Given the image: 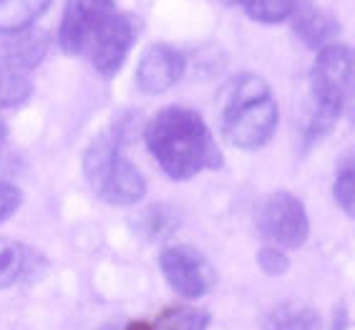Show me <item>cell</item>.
<instances>
[{
	"instance_id": "obj_11",
	"label": "cell",
	"mask_w": 355,
	"mask_h": 330,
	"mask_svg": "<svg viewBox=\"0 0 355 330\" xmlns=\"http://www.w3.org/2000/svg\"><path fill=\"white\" fill-rule=\"evenodd\" d=\"M265 330H322V318L313 305L302 300H287L270 310Z\"/></svg>"
},
{
	"instance_id": "obj_9",
	"label": "cell",
	"mask_w": 355,
	"mask_h": 330,
	"mask_svg": "<svg viewBox=\"0 0 355 330\" xmlns=\"http://www.w3.org/2000/svg\"><path fill=\"white\" fill-rule=\"evenodd\" d=\"M184 69L187 58L182 51L169 43H154L139 61L137 86L149 96H159L184 76Z\"/></svg>"
},
{
	"instance_id": "obj_21",
	"label": "cell",
	"mask_w": 355,
	"mask_h": 330,
	"mask_svg": "<svg viewBox=\"0 0 355 330\" xmlns=\"http://www.w3.org/2000/svg\"><path fill=\"white\" fill-rule=\"evenodd\" d=\"M6 144H8V126L0 116V159H3V152H6Z\"/></svg>"
},
{
	"instance_id": "obj_1",
	"label": "cell",
	"mask_w": 355,
	"mask_h": 330,
	"mask_svg": "<svg viewBox=\"0 0 355 330\" xmlns=\"http://www.w3.org/2000/svg\"><path fill=\"white\" fill-rule=\"evenodd\" d=\"M63 53L86 55L101 76H116L134 43V26L114 0H69L58 26Z\"/></svg>"
},
{
	"instance_id": "obj_15",
	"label": "cell",
	"mask_w": 355,
	"mask_h": 330,
	"mask_svg": "<svg viewBox=\"0 0 355 330\" xmlns=\"http://www.w3.org/2000/svg\"><path fill=\"white\" fill-rule=\"evenodd\" d=\"M234 3L242 6V10L257 23L287 21L295 6V0H234Z\"/></svg>"
},
{
	"instance_id": "obj_20",
	"label": "cell",
	"mask_w": 355,
	"mask_h": 330,
	"mask_svg": "<svg viewBox=\"0 0 355 330\" xmlns=\"http://www.w3.org/2000/svg\"><path fill=\"white\" fill-rule=\"evenodd\" d=\"M123 330H154V323H149V320H131Z\"/></svg>"
},
{
	"instance_id": "obj_7",
	"label": "cell",
	"mask_w": 355,
	"mask_h": 330,
	"mask_svg": "<svg viewBox=\"0 0 355 330\" xmlns=\"http://www.w3.org/2000/svg\"><path fill=\"white\" fill-rule=\"evenodd\" d=\"M254 227L270 248L297 250L305 245L310 234L308 209L295 194L272 192L257 207Z\"/></svg>"
},
{
	"instance_id": "obj_17",
	"label": "cell",
	"mask_w": 355,
	"mask_h": 330,
	"mask_svg": "<svg viewBox=\"0 0 355 330\" xmlns=\"http://www.w3.org/2000/svg\"><path fill=\"white\" fill-rule=\"evenodd\" d=\"M177 229V220H174V214H169L166 209L162 207H154L146 212V234H149L151 240H162V237H171Z\"/></svg>"
},
{
	"instance_id": "obj_13",
	"label": "cell",
	"mask_w": 355,
	"mask_h": 330,
	"mask_svg": "<svg viewBox=\"0 0 355 330\" xmlns=\"http://www.w3.org/2000/svg\"><path fill=\"white\" fill-rule=\"evenodd\" d=\"M209 313L194 305H169L157 315L154 330H209Z\"/></svg>"
},
{
	"instance_id": "obj_4",
	"label": "cell",
	"mask_w": 355,
	"mask_h": 330,
	"mask_svg": "<svg viewBox=\"0 0 355 330\" xmlns=\"http://www.w3.org/2000/svg\"><path fill=\"white\" fill-rule=\"evenodd\" d=\"M313 111L308 119V139L328 137L353 98V51L328 43L320 49L310 73Z\"/></svg>"
},
{
	"instance_id": "obj_16",
	"label": "cell",
	"mask_w": 355,
	"mask_h": 330,
	"mask_svg": "<svg viewBox=\"0 0 355 330\" xmlns=\"http://www.w3.org/2000/svg\"><path fill=\"white\" fill-rule=\"evenodd\" d=\"M333 197L338 202L343 212L353 217L355 214V172H353V157H348V162L340 166V172L335 177L333 184Z\"/></svg>"
},
{
	"instance_id": "obj_10",
	"label": "cell",
	"mask_w": 355,
	"mask_h": 330,
	"mask_svg": "<svg viewBox=\"0 0 355 330\" xmlns=\"http://www.w3.org/2000/svg\"><path fill=\"white\" fill-rule=\"evenodd\" d=\"M290 21H293V31L310 49H325L338 35V21L322 8H318L315 0H295Z\"/></svg>"
},
{
	"instance_id": "obj_3",
	"label": "cell",
	"mask_w": 355,
	"mask_h": 330,
	"mask_svg": "<svg viewBox=\"0 0 355 330\" xmlns=\"http://www.w3.org/2000/svg\"><path fill=\"white\" fill-rule=\"evenodd\" d=\"M280 114L265 78L237 73L219 91V124L237 149H262L275 137Z\"/></svg>"
},
{
	"instance_id": "obj_5",
	"label": "cell",
	"mask_w": 355,
	"mask_h": 330,
	"mask_svg": "<svg viewBox=\"0 0 355 330\" xmlns=\"http://www.w3.org/2000/svg\"><path fill=\"white\" fill-rule=\"evenodd\" d=\"M83 177L94 194L106 205L131 207L144 200L146 179L114 137H98L83 152Z\"/></svg>"
},
{
	"instance_id": "obj_22",
	"label": "cell",
	"mask_w": 355,
	"mask_h": 330,
	"mask_svg": "<svg viewBox=\"0 0 355 330\" xmlns=\"http://www.w3.org/2000/svg\"><path fill=\"white\" fill-rule=\"evenodd\" d=\"M222 3H234V0H222Z\"/></svg>"
},
{
	"instance_id": "obj_2",
	"label": "cell",
	"mask_w": 355,
	"mask_h": 330,
	"mask_svg": "<svg viewBox=\"0 0 355 330\" xmlns=\"http://www.w3.org/2000/svg\"><path fill=\"white\" fill-rule=\"evenodd\" d=\"M144 141L159 169L177 182L225 166V157L207 121L187 106H166L159 111L146 124Z\"/></svg>"
},
{
	"instance_id": "obj_14",
	"label": "cell",
	"mask_w": 355,
	"mask_h": 330,
	"mask_svg": "<svg viewBox=\"0 0 355 330\" xmlns=\"http://www.w3.org/2000/svg\"><path fill=\"white\" fill-rule=\"evenodd\" d=\"M28 260L31 254L18 240L0 237V290L13 288L15 282H21L28 272Z\"/></svg>"
},
{
	"instance_id": "obj_12",
	"label": "cell",
	"mask_w": 355,
	"mask_h": 330,
	"mask_svg": "<svg viewBox=\"0 0 355 330\" xmlns=\"http://www.w3.org/2000/svg\"><path fill=\"white\" fill-rule=\"evenodd\" d=\"M51 0H0V33H15L33 28L48 10Z\"/></svg>"
},
{
	"instance_id": "obj_6",
	"label": "cell",
	"mask_w": 355,
	"mask_h": 330,
	"mask_svg": "<svg viewBox=\"0 0 355 330\" xmlns=\"http://www.w3.org/2000/svg\"><path fill=\"white\" fill-rule=\"evenodd\" d=\"M48 46V33L35 28L0 33V109H13L31 98V73L46 58Z\"/></svg>"
},
{
	"instance_id": "obj_8",
	"label": "cell",
	"mask_w": 355,
	"mask_h": 330,
	"mask_svg": "<svg viewBox=\"0 0 355 330\" xmlns=\"http://www.w3.org/2000/svg\"><path fill=\"white\" fill-rule=\"evenodd\" d=\"M159 268H162V275L171 285V290L187 300L205 297L217 282V270L209 262V257L191 245L166 248L159 257Z\"/></svg>"
},
{
	"instance_id": "obj_18",
	"label": "cell",
	"mask_w": 355,
	"mask_h": 330,
	"mask_svg": "<svg viewBox=\"0 0 355 330\" xmlns=\"http://www.w3.org/2000/svg\"><path fill=\"white\" fill-rule=\"evenodd\" d=\"M257 262H260V268L265 270L267 275H272V277L282 275V272L290 268V260H287L285 250L270 248V245L260 250V254H257Z\"/></svg>"
},
{
	"instance_id": "obj_19",
	"label": "cell",
	"mask_w": 355,
	"mask_h": 330,
	"mask_svg": "<svg viewBox=\"0 0 355 330\" xmlns=\"http://www.w3.org/2000/svg\"><path fill=\"white\" fill-rule=\"evenodd\" d=\"M21 202H23L21 189L15 184H10V182H3V179H0V222L10 220L15 214V209L21 207Z\"/></svg>"
}]
</instances>
